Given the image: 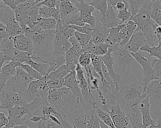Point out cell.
Returning <instances> with one entry per match:
<instances>
[{"label": "cell", "mask_w": 161, "mask_h": 128, "mask_svg": "<svg viewBox=\"0 0 161 128\" xmlns=\"http://www.w3.org/2000/svg\"><path fill=\"white\" fill-rule=\"evenodd\" d=\"M147 96L146 88L142 82H135L121 86L119 91L115 94V100L128 116L133 107Z\"/></svg>", "instance_id": "1"}, {"label": "cell", "mask_w": 161, "mask_h": 128, "mask_svg": "<svg viewBox=\"0 0 161 128\" xmlns=\"http://www.w3.org/2000/svg\"><path fill=\"white\" fill-rule=\"evenodd\" d=\"M153 2L154 1L150 0L145 1L138 13L132 17L130 20L136 24V31H140L143 33L148 41V44L151 46H155L153 41L157 38L154 34V29L158 26L151 18V12Z\"/></svg>", "instance_id": "2"}, {"label": "cell", "mask_w": 161, "mask_h": 128, "mask_svg": "<svg viewBox=\"0 0 161 128\" xmlns=\"http://www.w3.org/2000/svg\"><path fill=\"white\" fill-rule=\"evenodd\" d=\"M33 80L35 79L31 78L23 69L17 67L16 74L7 82L1 91H11L23 95L26 92L30 83Z\"/></svg>", "instance_id": "3"}, {"label": "cell", "mask_w": 161, "mask_h": 128, "mask_svg": "<svg viewBox=\"0 0 161 128\" xmlns=\"http://www.w3.org/2000/svg\"><path fill=\"white\" fill-rule=\"evenodd\" d=\"M0 22L6 26L8 36L13 38L20 34H24V31L15 17L14 11L6 6L0 8Z\"/></svg>", "instance_id": "4"}, {"label": "cell", "mask_w": 161, "mask_h": 128, "mask_svg": "<svg viewBox=\"0 0 161 128\" xmlns=\"http://www.w3.org/2000/svg\"><path fill=\"white\" fill-rule=\"evenodd\" d=\"M130 53L135 61L138 62L142 67L143 79L142 82L143 84L144 87L147 88V85L150 82L158 79L157 77L152 66V60H151L150 58L143 56L140 51H138L136 53Z\"/></svg>", "instance_id": "5"}, {"label": "cell", "mask_w": 161, "mask_h": 128, "mask_svg": "<svg viewBox=\"0 0 161 128\" xmlns=\"http://www.w3.org/2000/svg\"><path fill=\"white\" fill-rule=\"evenodd\" d=\"M37 4L25 11L14 12L16 19L23 29L26 27L33 28L37 24L39 18L38 11L40 7L37 6Z\"/></svg>", "instance_id": "6"}, {"label": "cell", "mask_w": 161, "mask_h": 128, "mask_svg": "<svg viewBox=\"0 0 161 128\" xmlns=\"http://www.w3.org/2000/svg\"><path fill=\"white\" fill-rule=\"evenodd\" d=\"M0 99L1 110H9L15 106H23L28 103L22 94L11 91L0 92Z\"/></svg>", "instance_id": "7"}, {"label": "cell", "mask_w": 161, "mask_h": 128, "mask_svg": "<svg viewBox=\"0 0 161 128\" xmlns=\"http://www.w3.org/2000/svg\"><path fill=\"white\" fill-rule=\"evenodd\" d=\"M105 109L109 114L116 128H128L130 125L128 116L123 111L117 102L109 104Z\"/></svg>", "instance_id": "8"}, {"label": "cell", "mask_w": 161, "mask_h": 128, "mask_svg": "<svg viewBox=\"0 0 161 128\" xmlns=\"http://www.w3.org/2000/svg\"><path fill=\"white\" fill-rule=\"evenodd\" d=\"M8 112L9 123L5 127L6 128H14L16 126L23 124V122L27 119L25 116L30 114V111L27 104L23 106H15L8 110Z\"/></svg>", "instance_id": "9"}, {"label": "cell", "mask_w": 161, "mask_h": 128, "mask_svg": "<svg viewBox=\"0 0 161 128\" xmlns=\"http://www.w3.org/2000/svg\"><path fill=\"white\" fill-rule=\"evenodd\" d=\"M111 47L113 50L114 62L116 61V64L121 68H125L135 61L131 53L125 47L119 45L111 46Z\"/></svg>", "instance_id": "10"}, {"label": "cell", "mask_w": 161, "mask_h": 128, "mask_svg": "<svg viewBox=\"0 0 161 128\" xmlns=\"http://www.w3.org/2000/svg\"><path fill=\"white\" fill-rule=\"evenodd\" d=\"M96 17V22L93 28L92 33V41L94 44H99L103 42H106L109 33V29L105 27L103 23L102 16L97 11Z\"/></svg>", "instance_id": "11"}, {"label": "cell", "mask_w": 161, "mask_h": 128, "mask_svg": "<svg viewBox=\"0 0 161 128\" xmlns=\"http://www.w3.org/2000/svg\"><path fill=\"white\" fill-rule=\"evenodd\" d=\"M15 50L16 49L12 38L8 37L0 41L1 68L4 64L12 61Z\"/></svg>", "instance_id": "12"}, {"label": "cell", "mask_w": 161, "mask_h": 128, "mask_svg": "<svg viewBox=\"0 0 161 128\" xmlns=\"http://www.w3.org/2000/svg\"><path fill=\"white\" fill-rule=\"evenodd\" d=\"M59 9L60 19L67 24H69L71 21L80 14L77 7L71 1L69 0H62Z\"/></svg>", "instance_id": "13"}, {"label": "cell", "mask_w": 161, "mask_h": 128, "mask_svg": "<svg viewBox=\"0 0 161 128\" xmlns=\"http://www.w3.org/2000/svg\"><path fill=\"white\" fill-rule=\"evenodd\" d=\"M146 90L150 104L161 106V78L150 82Z\"/></svg>", "instance_id": "14"}, {"label": "cell", "mask_w": 161, "mask_h": 128, "mask_svg": "<svg viewBox=\"0 0 161 128\" xmlns=\"http://www.w3.org/2000/svg\"><path fill=\"white\" fill-rule=\"evenodd\" d=\"M126 37V27L125 24H120L117 27L109 29V33L106 42L111 46L120 45Z\"/></svg>", "instance_id": "15"}, {"label": "cell", "mask_w": 161, "mask_h": 128, "mask_svg": "<svg viewBox=\"0 0 161 128\" xmlns=\"http://www.w3.org/2000/svg\"><path fill=\"white\" fill-rule=\"evenodd\" d=\"M148 44L143 33L140 31H136L134 32L130 41L125 46V48L131 53H136L140 51V49L145 44Z\"/></svg>", "instance_id": "16"}, {"label": "cell", "mask_w": 161, "mask_h": 128, "mask_svg": "<svg viewBox=\"0 0 161 128\" xmlns=\"http://www.w3.org/2000/svg\"><path fill=\"white\" fill-rule=\"evenodd\" d=\"M64 87L68 88L80 102H83L81 90L77 79L75 71L70 72L64 79Z\"/></svg>", "instance_id": "17"}, {"label": "cell", "mask_w": 161, "mask_h": 128, "mask_svg": "<svg viewBox=\"0 0 161 128\" xmlns=\"http://www.w3.org/2000/svg\"><path fill=\"white\" fill-rule=\"evenodd\" d=\"M69 39V37L55 30V37L53 42V51L64 55L72 47Z\"/></svg>", "instance_id": "18"}, {"label": "cell", "mask_w": 161, "mask_h": 128, "mask_svg": "<svg viewBox=\"0 0 161 128\" xmlns=\"http://www.w3.org/2000/svg\"><path fill=\"white\" fill-rule=\"evenodd\" d=\"M18 67V63L11 61L4 64L1 68L0 72V91H1L7 82L13 77L16 74V68Z\"/></svg>", "instance_id": "19"}, {"label": "cell", "mask_w": 161, "mask_h": 128, "mask_svg": "<svg viewBox=\"0 0 161 128\" xmlns=\"http://www.w3.org/2000/svg\"><path fill=\"white\" fill-rule=\"evenodd\" d=\"M70 91L65 87H63L57 89H50L48 96V102L50 104L54 106L57 108H59L62 106L64 97Z\"/></svg>", "instance_id": "20"}, {"label": "cell", "mask_w": 161, "mask_h": 128, "mask_svg": "<svg viewBox=\"0 0 161 128\" xmlns=\"http://www.w3.org/2000/svg\"><path fill=\"white\" fill-rule=\"evenodd\" d=\"M13 39L16 49L22 52H34V45L30 37H27L25 34H20L15 36Z\"/></svg>", "instance_id": "21"}, {"label": "cell", "mask_w": 161, "mask_h": 128, "mask_svg": "<svg viewBox=\"0 0 161 128\" xmlns=\"http://www.w3.org/2000/svg\"><path fill=\"white\" fill-rule=\"evenodd\" d=\"M113 50L110 47L108 53L104 56H102V60L104 65L106 66L109 76L112 79L113 82L115 86L119 84V82L121 81V75L117 74L114 70V59L113 57Z\"/></svg>", "instance_id": "22"}, {"label": "cell", "mask_w": 161, "mask_h": 128, "mask_svg": "<svg viewBox=\"0 0 161 128\" xmlns=\"http://www.w3.org/2000/svg\"><path fill=\"white\" fill-rule=\"evenodd\" d=\"M150 106L151 104L148 96H147L143 99L138 105L142 114L143 124L148 128L155 124L150 114Z\"/></svg>", "instance_id": "23"}, {"label": "cell", "mask_w": 161, "mask_h": 128, "mask_svg": "<svg viewBox=\"0 0 161 128\" xmlns=\"http://www.w3.org/2000/svg\"><path fill=\"white\" fill-rule=\"evenodd\" d=\"M102 21L105 27L108 29L116 27L119 24H121L118 18L116 10L113 7V6L109 2H108V10L106 12L104 17V18L102 17Z\"/></svg>", "instance_id": "24"}, {"label": "cell", "mask_w": 161, "mask_h": 128, "mask_svg": "<svg viewBox=\"0 0 161 128\" xmlns=\"http://www.w3.org/2000/svg\"><path fill=\"white\" fill-rule=\"evenodd\" d=\"M57 21L53 18H38L37 24L31 28L33 32L55 30Z\"/></svg>", "instance_id": "25"}, {"label": "cell", "mask_w": 161, "mask_h": 128, "mask_svg": "<svg viewBox=\"0 0 161 128\" xmlns=\"http://www.w3.org/2000/svg\"><path fill=\"white\" fill-rule=\"evenodd\" d=\"M80 55V52L72 47L64 54V57L65 64L71 71H75L76 67L79 64V59Z\"/></svg>", "instance_id": "26"}, {"label": "cell", "mask_w": 161, "mask_h": 128, "mask_svg": "<svg viewBox=\"0 0 161 128\" xmlns=\"http://www.w3.org/2000/svg\"><path fill=\"white\" fill-rule=\"evenodd\" d=\"M128 117L132 128H148L143 124L142 114L138 106L132 108L128 114Z\"/></svg>", "instance_id": "27"}, {"label": "cell", "mask_w": 161, "mask_h": 128, "mask_svg": "<svg viewBox=\"0 0 161 128\" xmlns=\"http://www.w3.org/2000/svg\"><path fill=\"white\" fill-rule=\"evenodd\" d=\"M70 72H72L68 67L64 64L57 67L55 70L52 71L47 76V81H61L64 79V77L68 75Z\"/></svg>", "instance_id": "28"}, {"label": "cell", "mask_w": 161, "mask_h": 128, "mask_svg": "<svg viewBox=\"0 0 161 128\" xmlns=\"http://www.w3.org/2000/svg\"><path fill=\"white\" fill-rule=\"evenodd\" d=\"M40 18H53L58 21L60 19V9L57 8H50L46 6H40L39 7Z\"/></svg>", "instance_id": "29"}, {"label": "cell", "mask_w": 161, "mask_h": 128, "mask_svg": "<svg viewBox=\"0 0 161 128\" xmlns=\"http://www.w3.org/2000/svg\"><path fill=\"white\" fill-rule=\"evenodd\" d=\"M93 109H94L95 112L97 114V117L99 118V119L101 121H103L105 124H106L110 128H116L113 124L112 119H111L109 114L108 112H106V111L105 112L102 109H101L97 106L96 102H95L93 104Z\"/></svg>", "instance_id": "30"}, {"label": "cell", "mask_w": 161, "mask_h": 128, "mask_svg": "<svg viewBox=\"0 0 161 128\" xmlns=\"http://www.w3.org/2000/svg\"><path fill=\"white\" fill-rule=\"evenodd\" d=\"M46 82H47L46 76H44L42 79L33 80L30 83L28 86V87L26 91L27 94H29L30 96H33V95L36 96Z\"/></svg>", "instance_id": "31"}, {"label": "cell", "mask_w": 161, "mask_h": 128, "mask_svg": "<svg viewBox=\"0 0 161 128\" xmlns=\"http://www.w3.org/2000/svg\"><path fill=\"white\" fill-rule=\"evenodd\" d=\"M71 1L74 4V6L77 7L80 15L89 14H92L95 11V9L92 6L87 3L85 1L71 0Z\"/></svg>", "instance_id": "32"}, {"label": "cell", "mask_w": 161, "mask_h": 128, "mask_svg": "<svg viewBox=\"0 0 161 128\" xmlns=\"http://www.w3.org/2000/svg\"><path fill=\"white\" fill-rule=\"evenodd\" d=\"M87 3L92 6L95 9H96L104 18L106 12L108 10V2L105 0H92V1H85Z\"/></svg>", "instance_id": "33"}, {"label": "cell", "mask_w": 161, "mask_h": 128, "mask_svg": "<svg viewBox=\"0 0 161 128\" xmlns=\"http://www.w3.org/2000/svg\"><path fill=\"white\" fill-rule=\"evenodd\" d=\"M152 19L158 26H161V1H154L152 12H151Z\"/></svg>", "instance_id": "34"}, {"label": "cell", "mask_w": 161, "mask_h": 128, "mask_svg": "<svg viewBox=\"0 0 161 128\" xmlns=\"http://www.w3.org/2000/svg\"><path fill=\"white\" fill-rule=\"evenodd\" d=\"M140 51L147 52L151 57H157L158 59H161V43L158 42L157 46H151L148 44L144 45L141 49Z\"/></svg>", "instance_id": "35"}, {"label": "cell", "mask_w": 161, "mask_h": 128, "mask_svg": "<svg viewBox=\"0 0 161 128\" xmlns=\"http://www.w3.org/2000/svg\"><path fill=\"white\" fill-rule=\"evenodd\" d=\"M18 67H21L23 69L31 78L35 80L37 79H42L43 77L37 72L35 69H33L31 66L26 64H19L18 63Z\"/></svg>", "instance_id": "36"}, {"label": "cell", "mask_w": 161, "mask_h": 128, "mask_svg": "<svg viewBox=\"0 0 161 128\" xmlns=\"http://www.w3.org/2000/svg\"><path fill=\"white\" fill-rule=\"evenodd\" d=\"M57 107H55L54 106H52L51 104H47L44 106L41 109V113L42 116L45 117H47L50 115H53L57 117L58 118L62 116V115L58 112V111L56 109Z\"/></svg>", "instance_id": "37"}, {"label": "cell", "mask_w": 161, "mask_h": 128, "mask_svg": "<svg viewBox=\"0 0 161 128\" xmlns=\"http://www.w3.org/2000/svg\"><path fill=\"white\" fill-rule=\"evenodd\" d=\"M111 46L108 42L95 44V47L92 54L102 57L108 53Z\"/></svg>", "instance_id": "38"}, {"label": "cell", "mask_w": 161, "mask_h": 128, "mask_svg": "<svg viewBox=\"0 0 161 128\" xmlns=\"http://www.w3.org/2000/svg\"><path fill=\"white\" fill-rule=\"evenodd\" d=\"M144 2L145 1H133V0L128 1V4H129V9L131 12L132 17L136 16L138 13Z\"/></svg>", "instance_id": "39"}, {"label": "cell", "mask_w": 161, "mask_h": 128, "mask_svg": "<svg viewBox=\"0 0 161 128\" xmlns=\"http://www.w3.org/2000/svg\"><path fill=\"white\" fill-rule=\"evenodd\" d=\"M117 16L121 24H125L128 21H130L132 17V16L129 9V6L124 10L118 11Z\"/></svg>", "instance_id": "40"}, {"label": "cell", "mask_w": 161, "mask_h": 128, "mask_svg": "<svg viewBox=\"0 0 161 128\" xmlns=\"http://www.w3.org/2000/svg\"><path fill=\"white\" fill-rule=\"evenodd\" d=\"M74 36L75 37L80 45L82 46V47L86 46L92 39V36L91 35L82 34L77 31H75Z\"/></svg>", "instance_id": "41"}, {"label": "cell", "mask_w": 161, "mask_h": 128, "mask_svg": "<svg viewBox=\"0 0 161 128\" xmlns=\"http://www.w3.org/2000/svg\"><path fill=\"white\" fill-rule=\"evenodd\" d=\"M91 60H92V54L82 53L79 56V64L82 68H85L91 65Z\"/></svg>", "instance_id": "42"}, {"label": "cell", "mask_w": 161, "mask_h": 128, "mask_svg": "<svg viewBox=\"0 0 161 128\" xmlns=\"http://www.w3.org/2000/svg\"><path fill=\"white\" fill-rule=\"evenodd\" d=\"M87 128H101L100 119L95 112L94 109L91 112L90 119L88 121Z\"/></svg>", "instance_id": "43"}, {"label": "cell", "mask_w": 161, "mask_h": 128, "mask_svg": "<svg viewBox=\"0 0 161 128\" xmlns=\"http://www.w3.org/2000/svg\"><path fill=\"white\" fill-rule=\"evenodd\" d=\"M61 1L60 0H42L40 1L37 4L38 7L46 6L50 8H57L60 9V4Z\"/></svg>", "instance_id": "44"}, {"label": "cell", "mask_w": 161, "mask_h": 128, "mask_svg": "<svg viewBox=\"0 0 161 128\" xmlns=\"http://www.w3.org/2000/svg\"><path fill=\"white\" fill-rule=\"evenodd\" d=\"M71 26L75 30V31L82 33V34H89L91 36L93 32V28L89 24H86L83 26H73V25H71Z\"/></svg>", "instance_id": "45"}, {"label": "cell", "mask_w": 161, "mask_h": 128, "mask_svg": "<svg viewBox=\"0 0 161 128\" xmlns=\"http://www.w3.org/2000/svg\"><path fill=\"white\" fill-rule=\"evenodd\" d=\"M80 16L82 21L84 22L86 24H89L91 26L92 28L95 26L96 22V17L93 16L92 14H84V15H80Z\"/></svg>", "instance_id": "46"}, {"label": "cell", "mask_w": 161, "mask_h": 128, "mask_svg": "<svg viewBox=\"0 0 161 128\" xmlns=\"http://www.w3.org/2000/svg\"><path fill=\"white\" fill-rule=\"evenodd\" d=\"M152 66L155 71L157 77L158 79L161 78V59H153L152 61Z\"/></svg>", "instance_id": "47"}, {"label": "cell", "mask_w": 161, "mask_h": 128, "mask_svg": "<svg viewBox=\"0 0 161 128\" xmlns=\"http://www.w3.org/2000/svg\"><path fill=\"white\" fill-rule=\"evenodd\" d=\"M3 1L4 6H6L11 8L12 10L14 11L16 7L19 4L24 2L25 0H3Z\"/></svg>", "instance_id": "48"}, {"label": "cell", "mask_w": 161, "mask_h": 128, "mask_svg": "<svg viewBox=\"0 0 161 128\" xmlns=\"http://www.w3.org/2000/svg\"><path fill=\"white\" fill-rule=\"evenodd\" d=\"M47 83L50 89H57L64 87V79L61 81H47Z\"/></svg>", "instance_id": "49"}, {"label": "cell", "mask_w": 161, "mask_h": 128, "mask_svg": "<svg viewBox=\"0 0 161 128\" xmlns=\"http://www.w3.org/2000/svg\"><path fill=\"white\" fill-rule=\"evenodd\" d=\"M95 47V44L92 42V40L84 47L82 48V50L80 51V54L82 53H91L92 54V52L94 49Z\"/></svg>", "instance_id": "50"}, {"label": "cell", "mask_w": 161, "mask_h": 128, "mask_svg": "<svg viewBox=\"0 0 161 128\" xmlns=\"http://www.w3.org/2000/svg\"><path fill=\"white\" fill-rule=\"evenodd\" d=\"M128 6H129V4H128V1L118 0L114 9L116 11H122V10H124L125 9H126Z\"/></svg>", "instance_id": "51"}, {"label": "cell", "mask_w": 161, "mask_h": 128, "mask_svg": "<svg viewBox=\"0 0 161 128\" xmlns=\"http://www.w3.org/2000/svg\"><path fill=\"white\" fill-rule=\"evenodd\" d=\"M8 37V36L6 30V26L3 22H0V41Z\"/></svg>", "instance_id": "52"}, {"label": "cell", "mask_w": 161, "mask_h": 128, "mask_svg": "<svg viewBox=\"0 0 161 128\" xmlns=\"http://www.w3.org/2000/svg\"><path fill=\"white\" fill-rule=\"evenodd\" d=\"M9 123L8 117L6 116L5 113L1 112H0V127L3 128L6 127Z\"/></svg>", "instance_id": "53"}, {"label": "cell", "mask_w": 161, "mask_h": 128, "mask_svg": "<svg viewBox=\"0 0 161 128\" xmlns=\"http://www.w3.org/2000/svg\"><path fill=\"white\" fill-rule=\"evenodd\" d=\"M48 119L47 117H43L42 116H37V115H33V116H31V117L29 119V120L31 122H44V121H47Z\"/></svg>", "instance_id": "54"}, {"label": "cell", "mask_w": 161, "mask_h": 128, "mask_svg": "<svg viewBox=\"0 0 161 128\" xmlns=\"http://www.w3.org/2000/svg\"><path fill=\"white\" fill-rule=\"evenodd\" d=\"M47 118L49 119L52 122H53L57 126H58L60 128H62V126L60 122V121L59 120V119L57 117H56L55 116H53V115H50L47 117Z\"/></svg>", "instance_id": "55"}, {"label": "cell", "mask_w": 161, "mask_h": 128, "mask_svg": "<svg viewBox=\"0 0 161 128\" xmlns=\"http://www.w3.org/2000/svg\"><path fill=\"white\" fill-rule=\"evenodd\" d=\"M154 34L157 39L161 36V26H157L154 29Z\"/></svg>", "instance_id": "56"}, {"label": "cell", "mask_w": 161, "mask_h": 128, "mask_svg": "<svg viewBox=\"0 0 161 128\" xmlns=\"http://www.w3.org/2000/svg\"><path fill=\"white\" fill-rule=\"evenodd\" d=\"M14 128H30V127H29L28 126H27L26 125L21 124V125L16 126H15ZM37 128H43V123H42V122H39V123H38Z\"/></svg>", "instance_id": "57"}, {"label": "cell", "mask_w": 161, "mask_h": 128, "mask_svg": "<svg viewBox=\"0 0 161 128\" xmlns=\"http://www.w3.org/2000/svg\"><path fill=\"white\" fill-rule=\"evenodd\" d=\"M108 2L113 6V7L114 9L115 7H116V5L118 1V0H109V1H108Z\"/></svg>", "instance_id": "58"}, {"label": "cell", "mask_w": 161, "mask_h": 128, "mask_svg": "<svg viewBox=\"0 0 161 128\" xmlns=\"http://www.w3.org/2000/svg\"><path fill=\"white\" fill-rule=\"evenodd\" d=\"M148 128H161V122L150 126Z\"/></svg>", "instance_id": "59"}, {"label": "cell", "mask_w": 161, "mask_h": 128, "mask_svg": "<svg viewBox=\"0 0 161 128\" xmlns=\"http://www.w3.org/2000/svg\"><path fill=\"white\" fill-rule=\"evenodd\" d=\"M100 126H101V128H110L109 126H108L106 124H105L101 120H100Z\"/></svg>", "instance_id": "60"}, {"label": "cell", "mask_w": 161, "mask_h": 128, "mask_svg": "<svg viewBox=\"0 0 161 128\" xmlns=\"http://www.w3.org/2000/svg\"><path fill=\"white\" fill-rule=\"evenodd\" d=\"M161 122V109L158 112V117H157V123Z\"/></svg>", "instance_id": "61"}, {"label": "cell", "mask_w": 161, "mask_h": 128, "mask_svg": "<svg viewBox=\"0 0 161 128\" xmlns=\"http://www.w3.org/2000/svg\"><path fill=\"white\" fill-rule=\"evenodd\" d=\"M158 42H160V43H161V36L158 38Z\"/></svg>", "instance_id": "62"}, {"label": "cell", "mask_w": 161, "mask_h": 128, "mask_svg": "<svg viewBox=\"0 0 161 128\" xmlns=\"http://www.w3.org/2000/svg\"><path fill=\"white\" fill-rule=\"evenodd\" d=\"M128 128H132V127L131 126V125H130V126L129 125V126H128Z\"/></svg>", "instance_id": "63"}, {"label": "cell", "mask_w": 161, "mask_h": 128, "mask_svg": "<svg viewBox=\"0 0 161 128\" xmlns=\"http://www.w3.org/2000/svg\"><path fill=\"white\" fill-rule=\"evenodd\" d=\"M160 1H161V0H160Z\"/></svg>", "instance_id": "64"}]
</instances>
